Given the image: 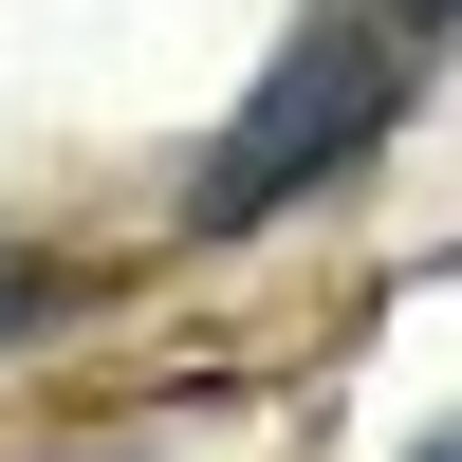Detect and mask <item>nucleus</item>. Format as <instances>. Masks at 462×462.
I'll return each mask as SVG.
<instances>
[{
  "instance_id": "nucleus-1",
  "label": "nucleus",
  "mask_w": 462,
  "mask_h": 462,
  "mask_svg": "<svg viewBox=\"0 0 462 462\" xmlns=\"http://www.w3.org/2000/svg\"><path fill=\"white\" fill-rule=\"evenodd\" d=\"M407 74H426V37H407V0H333L315 37H278V74L241 93V130L185 167V222L204 241H241V222H278L296 185H333L370 130L407 111Z\"/></svg>"
},
{
  "instance_id": "nucleus-2",
  "label": "nucleus",
  "mask_w": 462,
  "mask_h": 462,
  "mask_svg": "<svg viewBox=\"0 0 462 462\" xmlns=\"http://www.w3.org/2000/svg\"><path fill=\"white\" fill-rule=\"evenodd\" d=\"M56 315V278H37V259H0V333H37Z\"/></svg>"
},
{
  "instance_id": "nucleus-3",
  "label": "nucleus",
  "mask_w": 462,
  "mask_h": 462,
  "mask_svg": "<svg viewBox=\"0 0 462 462\" xmlns=\"http://www.w3.org/2000/svg\"><path fill=\"white\" fill-rule=\"evenodd\" d=\"M444 19H462V0H407V37H444Z\"/></svg>"
},
{
  "instance_id": "nucleus-4",
  "label": "nucleus",
  "mask_w": 462,
  "mask_h": 462,
  "mask_svg": "<svg viewBox=\"0 0 462 462\" xmlns=\"http://www.w3.org/2000/svg\"><path fill=\"white\" fill-rule=\"evenodd\" d=\"M407 462H462V426H426V444H407Z\"/></svg>"
}]
</instances>
